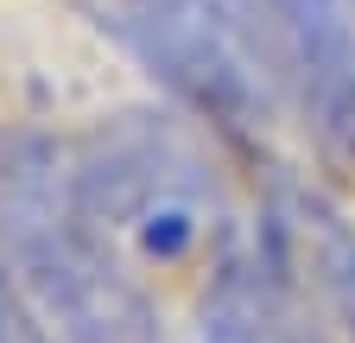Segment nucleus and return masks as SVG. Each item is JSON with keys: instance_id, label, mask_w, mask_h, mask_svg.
Instances as JSON below:
<instances>
[{"instance_id": "obj_1", "label": "nucleus", "mask_w": 355, "mask_h": 343, "mask_svg": "<svg viewBox=\"0 0 355 343\" xmlns=\"http://www.w3.org/2000/svg\"><path fill=\"white\" fill-rule=\"evenodd\" d=\"M96 229V210L51 140H0V248L19 280L70 343H140L153 312Z\"/></svg>"}, {"instance_id": "obj_2", "label": "nucleus", "mask_w": 355, "mask_h": 343, "mask_svg": "<svg viewBox=\"0 0 355 343\" xmlns=\"http://www.w3.org/2000/svg\"><path fill=\"white\" fill-rule=\"evenodd\" d=\"M102 26L165 90L222 127H266V7L260 0H102Z\"/></svg>"}, {"instance_id": "obj_3", "label": "nucleus", "mask_w": 355, "mask_h": 343, "mask_svg": "<svg viewBox=\"0 0 355 343\" xmlns=\"http://www.w3.org/2000/svg\"><path fill=\"white\" fill-rule=\"evenodd\" d=\"M76 185H83L102 229L108 223L133 229L140 248L159 254V261L191 254V242L203 235L209 210H216V185H209L203 159L153 121L102 134L89 147V159L76 165Z\"/></svg>"}, {"instance_id": "obj_4", "label": "nucleus", "mask_w": 355, "mask_h": 343, "mask_svg": "<svg viewBox=\"0 0 355 343\" xmlns=\"http://www.w3.org/2000/svg\"><path fill=\"white\" fill-rule=\"evenodd\" d=\"M260 7L311 127L330 147H355V0H260Z\"/></svg>"}, {"instance_id": "obj_5", "label": "nucleus", "mask_w": 355, "mask_h": 343, "mask_svg": "<svg viewBox=\"0 0 355 343\" xmlns=\"http://www.w3.org/2000/svg\"><path fill=\"white\" fill-rule=\"evenodd\" d=\"M197 343H311V337L292 324V312L279 306L273 286L254 280L248 267H235L229 280L209 292Z\"/></svg>"}, {"instance_id": "obj_6", "label": "nucleus", "mask_w": 355, "mask_h": 343, "mask_svg": "<svg viewBox=\"0 0 355 343\" xmlns=\"http://www.w3.org/2000/svg\"><path fill=\"white\" fill-rule=\"evenodd\" d=\"M298 217H304V242H311V267H318L324 292L336 299V312L355 331V229L336 217V210H324L318 197H304Z\"/></svg>"}, {"instance_id": "obj_7", "label": "nucleus", "mask_w": 355, "mask_h": 343, "mask_svg": "<svg viewBox=\"0 0 355 343\" xmlns=\"http://www.w3.org/2000/svg\"><path fill=\"white\" fill-rule=\"evenodd\" d=\"M0 343H44V337L26 324V312L13 306V292H7V286H0Z\"/></svg>"}]
</instances>
